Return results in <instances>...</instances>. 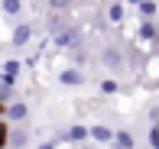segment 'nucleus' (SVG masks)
Wrapping results in <instances>:
<instances>
[{
    "mask_svg": "<svg viewBox=\"0 0 159 149\" xmlns=\"http://www.w3.org/2000/svg\"><path fill=\"white\" fill-rule=\"evenodd\" d=\"M98 62L107 68V72H124V68H127V55H124V49H120V46H104Z\"/></svg>",
    "mask_w": 159,
    "mask_h": 149,
    "instance_id": "obj_2",
    "label": "nucleus"
},
{
    "mask_svg": "<svg viewBox=\"0 0 159 149\" xmlns=\"http://www.w3.org/2000/svg\"><path fill=\"white\" fill-rule=\"evenodd\" d=\"M136 10H140L143 20H153L156 13H159V3H156V0H140V7H136Z\"/></svg>",
    "mask_w": 159,
    "mask_h": 149,
    "instance_id": "obj_13",
    "label": "nucleus"
},
{
    "mask_svg": "<svg viewBox=\"0 0 159 149\" xmlns=\"http://www.w3.org/2000/svg\"><path fill=\"white\" fill-rule=\"evenodd\" d=\"M124 7H140V0H124Z\"/></svg>",
    "mask_w": 159,
    "mask_h": 149,
    "instance_id": "obj_23",
    "label": "nucleus"
},
{
    "mask_svg": "<svg viewBox=\"0 0 159 149\" xmlns=\"http://www.w3.org/2000/svg\"><path fill=\"white\" fill-rule=\"evenodd\" d=\"M36 149H59V146H55V143H49V139H42V143L36 146Z\"/></svg>",
    "mask_w": 159,
    "mask_h": 149,
    "instance_id": "obj_21",
    "label": "nucleus"
},
{
    "mask_svg": "<svg viewBox=\"0 0 159 149\" xmlns=\"http://www.w3.org/2000/svg\"><path fill=\"white\" fill-rule=\"evenodd\" d=\"M0 10H3V16H16L20 10H23V0H3V3H0Z\"/></svg>",
    "mask_w": 159,
    "mask_h": 149,
    "instance_id": "obj_15",
    "label": "nucleus"
},
{
    "mask_svg": "<svg viewBox=\"0 0 159 149\" xmlns=\"http://www.w3.org/2000/svg\"><path fill=\"white\" fill-rule=\"evenodd\" d=\"M33 36H36V29H33V23H20L16 29H13V36H10V42L16 49H23V46H30L33 42Z\"/></svg>",
    "mask_w": 159,
    "mask_h": 149,
    "instance_id": "obj_7",
    "label": "nucleus"
},
{
    "mask_svg": "<svg viewBox=\"0 0 159 149\" xmlns=\"http://www.w3.org/2000/svg\"><path fill=\"white\" fill-rule=\"evenodd\" d=\"M65 143H75V146L88 143V126L75 123V126H68V130H62V146H65Z\"/></svg>",
    "mask_w": 159,
    "mask_h": 149,
    "instance_id": "obj_8",
    "label": "nucleus"
},
{
    "mask_svg": "<svg viewBox=\"0 0 159 149\" xmlns=\"http://www.w3.org/2000/svg\"><path fill=\"white\" fill-rule=\"evenodd\" d=\"M59 84L62 88H81L84 84V72H78V68H62L59 72Z\"/></svg>",
    "mask_w": 159,
    "mask_h": 149,
    "instance_id": "obj_9",
    "label": "nucleus"
},
{
    "mask_svg": "<svg viewBox=\"0 0 159 149\" xmlns=\"http://www.w3.org/2000/svg\"><path fill=\"white\" fill-rule=\"evenodd\" d=\"M3 139H7V123L0 120V149H3Z\"/></svg>",
    "mask_w": 159,
    "mask_h": 149,
    "instance_id": "obj_20",
    "label": "nucleus"
},
{
    "mask_svg": "<svg viewBox=\"0 0 159 149\" xmlns=\"http://www.w3.org/2000/svg\"><path fill=\"white\" fill-rule=\"evenodd\" d=\"M88 139H91L94 146H111L114 130H111V126H104V123H94V126H88Z\"/></svg>",
    "mask_w": 159,
    "mask_h": 149,
    "instance_id": "obj_5",
    "label": "nucleus"
},
{
    "mask_svg": "<svg viewBox=\"0 0 159 149\" xmlns=\"http://www.w3.org/2000/svg\"><path fill=\"white\" fill-rule=\"evenodd\" d=\"M10 101H16V81L0 75V107H7Z\"/></svg>",
    "mask_w": 159,
    "mask_h": 149,
    "instance_id": "obj_10",
    "label": "nucleus"
},
{
    "mask_svg": "<svg viewBox=\"0 0 159 149\" xmlns=\"http://www.w3.org/2000/svg\"><path fill=\"white\" fill-rule=\"evenodd\" d=\"M30 117V104L26 101H10L3 107V123H23Z\"/></svg>",
    "mask_w": 159,
    "mask_h": 149,
    "instance_id": "obj_4",
    "label": "nucleus"
},
{
    "mask_svg": "<svg viewBox=\"0 0 159 149\" xmlns=\"http://www.w3.org/2000/svg\"><path fill=\"white\" fill-rule=\"evenodd\" d=\"M49 7H52V13H65L71 7V0H49Z\"/></svg>",
    "mask_w": 159,
    "mask_h": 149,
    "instance_id": "obj_18",
    "label": "nucleus"
},
{
    "mask_svg": "<svg viewBox=\"0 0 159 149\" xmlns=\"http://www.w3.org/2000/svg\"><path fill=\"white\" fill-rule=\"evenodd\" d=\"M30 136H33V133L26 130L23 123H16V126H13V130H7L3 149H26V146H30Z\"/></svg>",
    "mask_w": 159,
    "mask_h": 149,
    "instance_id": "obj_3",
    "label": "nucleus"
},
{
    "mask_svg": "<svg viewBox=\"0 0 159 149\" xmlns=\"http://www.w3.org/2000/svg\"><path fill=\"white\" fill-rule=\"evenodd\" d=\"M52 46L55 49H68V52L81 49V29L78 26H62L59 33H52Z\"/></svg>",
    "mask_w": 159,
    "mask_h": 149,
    "instance_id": "obj_1",
    "label": "nucleus"
},
{
    "mask_svg": "<svg viewBox=\"0 0 159 149\" xmlns=\"http://www.w3.org/2000/svg\"><path fill=\"white\" fill-rule=\"evenodd\" d=\"M107 20H111V23H124V3H111L107 7Z\"/></svg>",
    "mask_w": 159,
    "mask_h": 149,
    "instance_id": "obj_17",
    "label": "nucleus"
},
{
    "mask_svg": "<svg viewBox=\"0 0 159 149\" xmlns=\"http://www.w3.org/2000/svg\"><path fill=\"white\" fill-rule=\"evenodd\" d=\"M133 36L140 39V42H156V39H159V26H156V20H140Z\"/></svg>",
    "mask_w": 159,
    "mask_h": 149,
    "instance_id": "obj_6",
    "label": "nucleus"
},
{
    "mask_svg": "<svg viewBox=\"0 0 159 149\" xmlns=\"http://www.w3.org/2000/svg\"><path fill=\"white\" fill-rule=\"evenodd\" d=\"M153 59H156V62H159V39H156V42H153Z\"/></svg>",
    "mask_w": 159,
    "mask_h": 149,
    "instance_id": "obj_22",
    "label": "nucleus"
},
{
    "mask_svg": "<svg viewBox=\"0 0 159 149\" xmlns=\"http://www.w3.org/2000/svg\"><path fill=\"white\" fill-rule=\"evenodd\" d=\"M111 149H136V139H133V133H130V130H114Z\"/></svg>",
    "mask_w": 159,
    "mask_h": 149,
    "instance_id": "obj_11",
    "label": "nucleus"
},
{
    "mask_svg": "<svg viewBox=\"0 0 159 149\" xmlns=\"http://www.w3.org/2000/svg\"><path fill=\"white\" fill-rule=\"evenodd\" d=\"M91 62H94V59H91L88 49H75V52H71V68H78V72H81V68H88Z\"/></svg>",
    "mask_w": 159,
    "mask_h": 149,
    "instance_id": "obj_12",
    "label": "nucleus"
},
{
    "mask_svg": "<svg viewBox=\"0 0 159 149\" xmlns=\"http://www.w3.org/2000/svg\"><path fill=\"white\" fill-rule=\"evenodd\" d=\"M146 143H149V149H159V126H153V130H149Z\"/></svg>",
    "mask_w": 159,
    "mask_h": 149,
    "instance_id": "obj_19",
    "label": "nucleus"
},
{
    "mask_svg": "<svg viewBox=\"0 0 159 149\" xmlns=\"http://www.w3.org/2000/svg\"><path fill=\"white\" fill-rule=\"evenodd\" d=\"M101 94H104V97L120 94V81H117V78H104V81H101Z\"/></svg>",
    "mask_w": 159,
    "mask_h": 149,
    "instance_id": "obj_14",
    "label": "nucleus"
},
{
    "mask_svg": "<svg viewBox=\"0 0 159 149\" xmlns=\"http://www.w3.org/2000/svg\"><path fill=\"white\" fill-rule=\"evenodd\" d=\"M0 75L16 81V75H20V62H16V59H7V62H3V68H0Z\"/></svg>",
    "mask_w": 159,
    "mask_h": 149,
    "instance_id": "obj_16",
    "label": "nucleus"
}]
</instances>
